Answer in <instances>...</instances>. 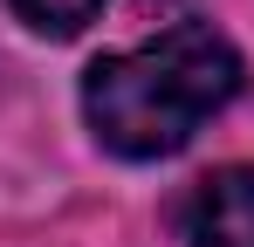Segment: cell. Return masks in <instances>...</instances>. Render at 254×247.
I'll return each mask as SVG.
<instances>
[{
  "mask_svg": "<svg viewBox=\"0 0 254 247\" xmlns=\"http://www.w3.org/2000/svg\"><path fill=\"white\" fill-rule=\"evenodd\" d=\"M186 247H254V165H220L186 192Z\"/></svg>",
  "mask_w": 254,
  "mask_h": 247,
  "instance_id": "2",
  "label": "cell"
},
{
  "mask_svg": "<svg viewBox=\"0 0 254 247\" xmlns=\"http://www.w3.org/2000/svg\"><path fill=\"white\" fill-rule=\"evenodd\" d=\"M241 89L234 41L206 21H179L158 41H137L124 55H96L83 76V117L103 151L117 158H172L192 144V130L227 110Z\"/></svg>",
  "mask_w": 254,
  "mask_h": 247,
  "instance_id": "1",
  "label": "cell"
},
{
  "mask_svg": "<svg viewBox=\"0 0 254 247\" xmlns=\"http://www.w3.org/2000/svg\"><path fill=\"white\" fill-rule=\"evenodd\" d=\"M7 7H14L35 35H55V41H62V35H83L103 0H7Z\"/></svg>",
  "mask_w": 254,
  "mask_h": 247,
  "instance_id": "3",
  "label": "cell"
}]
</instances>
